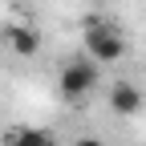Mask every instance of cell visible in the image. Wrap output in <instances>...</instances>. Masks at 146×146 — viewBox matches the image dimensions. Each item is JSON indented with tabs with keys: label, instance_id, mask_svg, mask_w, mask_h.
Returning a JSON list of instances; mask_svg holds the SVG:
<instances>
[{
	"label": "cell",
	"instance_id": "cell-3",
	"mask_svg": "<svg viewBox=\"0 0 146 146\" xmlns=\"http://www.w3.org/2000/svg\"><path fill=\"white\" fill-rule=\"evenodd\" d=\"M106 102H110V110H114L118 118H138L142 106H146V94H142L134 81H114L110 94H106Z\"/></svg>",
	"mask_w": 146,
	"mask_h": 146
},
{
	"label": "cell",
	"instance_id": "cell-4",
	"mask_svg": "<svg viewBox=\"0 0 146 146\" xmlns=\"http://www.w3.org/2000/svg\"><path fill=\"white\" fill-rule=\"evenodd\" d=\"M4 45L12 49V57H36L41 53V33L33 25H8L4 29Z\"/></svg>",
	"mask_w": 146,
	"mask_h": 146
},
{
	"label": "cell",
	"instance_id": "cell-6",
	"mask_svg": "<svg viewBox=\"0 0 146 146\" xmlns=\"http://www.w3.org/2000/svg\"><path fill=\"white\" fill-rule=\"evenodd\" d=\"M73 146H106V142H102V138H77Z\"/></svg>",
	"mask_w": 146,
	"mask_h": 146
},
{
	"label": "cell",
	"instance_id": "cell-7",
	"mask_svg": "<svg viewBox=\"0 0 146 146\" xmlns=\"http://www.w3.org/2000/svg\"><path fill=\"white\" fill-rule=\"evenodd\" d=\"M94 4H102V0H94Z\"/></svg>",
	"mask_w": 146,
	"mask_h": 146
},
{
	"label": "cell",
	"instance_id": "cell-1",
	"mask_svg": "<svg viewBox=\"0 0 146 146\" xmlns=\"http://www.w3.org/2000/svg\"><path fill=\"white\" fill-rule=\"evenodd\" d=\"M98 81H102V65L85 53V57H73V61L61 65V73H57V94H61L69 106H85V98L98 89Z\"/></svg>",
	"mask_w": 146,
	"mask_h": 146
},
{
	"label": "cell",
	"instance_id": "cell-5",
	"mask_svg": "<svg viewBox=\"0 0 146 146\" xmlns=\"http://www.w3.org/2000/svg\"><path fill=\"white\" fill-rule=\"evenodd\" d=\"M0 146H57L53 130H41V126H8L0 134Z\"/></svg>",
	"mask_w": 146,
	"mask_h": 146
},
{
	"label": "cell",
	"instance_id": "cell-2",
	"mask_svg": "<svg viewBox=\"0 0 146 146\" xmlns=\"http://www.w3.org/2000/svg\"><path fill=\"white\" fill-rule=\"evenodd\" d=\"M81 41H85V53L94 57L98 65H114L126 57V36L114 21H106V16H89L85 29H81Z\"/></svg>",
	"mask_w": 146,
	"mask_h": 146
}]
</instances>
